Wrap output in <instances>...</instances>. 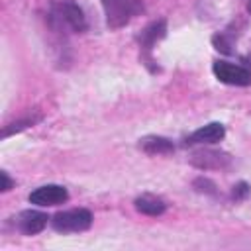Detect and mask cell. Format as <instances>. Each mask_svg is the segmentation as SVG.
Here are the masks:
<instances>
[{
	"label": "cell",
	"mask_w": 251,
	"mask_h": 251,
	"mask_svg": "<svg viewBox=\"0 0 251 251\" xmlns=\"http://www.w3.org/2000/svg\"><path fill=\"white\" fill-rule=\"evenodd\" d=\"M51 226L57 231L71 233V231H84L92 226V214L86 208H73L65 212H57L51 218Z\"/></svg>",
	"instance_id": "3957f363"
},
{
	"label": "cell",
	"mask_w": 251,
	"mask_h": 251,
	"mask_svg": "<svg viewBox=\"0 0 251 251\" xmlns=\"http://www.w3.org/2000/svg\"><path fill=\"white\" fill-rule=\"evenodd\" d=\"M194 186L198 192H206V194H216V184L208 178H196L194 180Z\"/></svg>",
	"instance_id": "4fadbf2b"
},
{
	"label": "cell",
	"mask_w": 251,
	"mask_h": 251,
	"mask_svg": "<svg viewBox=\"0 0 251 251\" xmlns=\"http://www.w3.org/2000/svg\"><path fill=\"white\" fill-rule=\"evenodd\" d=\"M67 200H69V192L61 184H45V186L35 188L29 194V202L37 204V206H55V204H63Z\"/></svg>",
	"instance_id": "8992f818"
},
{
	"label": "cell",
	"mask_w": 251,
	"mask_h": 251,
	"mask_svg": "<svg viewBox=\"0 0 251 251\" xmlns=\"http://www.w3.org/2000/svg\"><path fill=\"white\" fill-rule=\"evenodd\" d=\"M104 14H106V24L112 29L124 27L129 24L135 16L143 12V2L141 0H100Z\"/></svg>",
	"instance_id": "7a4b0ae2"
},
{
	"label": "cell",
	"mask_w": 251,
	"mask_h": 251,
	"mask_svg": "<svg viewBox=\"0 0 251 251\" xmlns=\"http://www.w3.org/2000/svg\"><path fill=\"white\" fill-rule=\"evenodd\" d=\"M165 31H167V22L165 20H159V22H153L149 27H145V31L141 33V45H143V49H147V51H151V47L155 45V41L157 39H161V37H165Z\"/></svg>",
	"instance_id": "8fae6325"
},
{
	"label": "cell",
	"mask_w": 251,
	"mask_h": 251,
	"mask_svg": "<svg viewBox=\"0 0 251 251\" xmlns=\"http://www.w3.org/2000/svg\"><path fill=\"white\" fill-rule=\"evenodd\" d=\"M190 163L198 169L204 171H212V169H226L231 163V157L226 151H218V149H200L194 151L190 157Z\"/></svg>",
	"instance_id": "5b68a950"
},
{
	"label": "cell",
	"mask_w": 251,
	"mask_h": 251,
	"mask_svg": "<svg viewBox=\"0 0 251 251\" xmlns=\"http://www.w3.org/2000/svg\"><path fill=\"white\" fill-rule=\"evenodd\" d=\"M0 178H2V186H0V190H2V192H8V190L14 186V180L8 176V173H6V171H2V173H0Z\"/></svg>",
	"instance_id": "9a60e30c"
},
{
	"label": "cell",
	"mask_w": 251,
	"mask_h": 251,
	"mask_svg": "<svg viewBox=\"0 0 251 251\" xmlns=\"http://www.w3.org/2000/svg\"><path fill=\"white\" fill-rule=\"evenodd\" d=\"M165 208H167V204L153 194H143V196L135 198V210L145 216H161L165 212Z\"/></svg>",
	"instance_id": "30bf717a"
},
{
	"label": "cell",
	"mask_w": 251,
	"mask_h": 251,
	"mask_svg": "<svg viewBox=\"0 0 251 251\" xmlns=\"http://www.w3.org/2000/svg\"><path fill=\"white\" fill-rule=\"evenodd\" d=\"M212 71H214L216 78L224 84H231V86H249L251 84V71L241 65H233L227 61H216Z\"/></svg>",
	"instance_id": "277c9868"
},
{
	"label": "cell",
	"mask_w": 251,
	"mask_h": 251,
	"mask_svg": "<svg viewBox=\"0 0 251 251\" xmlns=\"http://www.w3.org/2000/svg\"><path fill=\"white\" fill-rule=\"evenodd\" d=\"M247 194H249V186H247L245 182L235 184V186H233V190H231V196H233L235 200H243Z\"/></svg>",
	"instance_id": "5bb4252c"
},
{
	"label": "cell",
	"mask_w": 251,
	"mask_h": 251,
	"mask_svg": "<svg viewBox=\"0 0 251 251\" xmlns=\"http://www.w3.org/2000/svg\"><path fill=\"white\" fill-rule=\"evenodd\" d=\"M247 10H249V12H251V0H249V4H247Z\"/></svg>",
	"instance_id": "2e32d148"
},
{
	"label": "cell",
	"mask_w": 251,
	"mask_h": 251,
	"mask_svg": "<svg viewBox=\"0 0 251 251\" xmlns=\"http://www.w3.org/2000/svg\"><path fill=\"white\" fill-rule=\"evenodd\" d=\"M224 135H226V127L220 122H212V124H206V126L198 127L196 131H192L184 141H186V145H212V143L222 141Z\"/></svg>",
	"instance_id": "52a82bcc"
},
{
	"label": "cell",
	"mask_w": 251,
	"mask_h": 251,
	"mask_svg": "<svg viewBox=\"0 0 251 251\" xmlns=\"http://www.w3.org/2000/svg\"><path fill=\"white\" fill-rule=\"evenodd\" d=\"M139 149H143L149 155H161V153H171L175 149L173 141L161 135H147L139 139Z\"/></svg>",
	"instance_id": "9c48e42d"
},
{
	"label": "cell",
	"mask_w": 251,
	"mask_h": 251,
	"mask_svg": "<svg viewBox=\"0 0 251 251\" xmlns=\"http://www.w3.org/2000/svg\"><path fill=\"white\" fill-rule=\"evenodd\" d=\"M39 120H41V116H35V118H24V120H18V122H14V124H8V126L4 127V131H2V137H10L12 133H18V131L25 129V127L33 126V124L39 122Z\"/></svg>",
	"instance_id": "7c38bea8"
},
{
	"label": "cell",
	"mask_w": 251,
	"mask_h": 251,
	"mask_svg": "<svg viewBox=\"0 0 251 251\" xmlns=\"http://www.w3.org/2000/svg\"><path fill=\"white\" fill-rule=\"evenodd\" d=\"M51 24L59 29H71L82 33L86 29V18L80 6L73 0H59L51 6Z\"/></svg>",
	"instance_id": "6da1fadb"
},
{
	"label": "cell",
	"mask_w": 251,
	"mask_h": 251,
	"mask_svg": "<svg viewBox=\"0 0 251 251\" xmlns=\"http://www.w3.org/2000/svg\"><path fill=\"white\" fill-rule=\"evenodd\" d=\"M47 214L39 212V210H24L18 214L16 218V226L20 227L22 233L25 235H35L39 231H43V227L47 226Z\"/></svg>",
	"instance_id": "ba28073f"
}]
</instances>
